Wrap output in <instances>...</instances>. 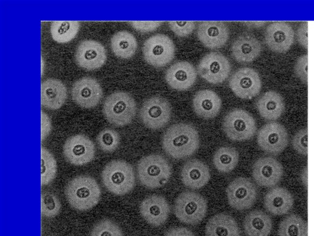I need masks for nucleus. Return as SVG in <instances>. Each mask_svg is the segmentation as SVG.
Segmentation results:
<instances>
[{
    "instance_id": "473e14b6",
    "label": "nucleus",
    "mask_w": 314,
    "mask_h": 236,
    "mask_svg": "<svg viewBox=\"0 0 314 236\" xmlns=\"http://www.w3.org/2000/svg\"><path fill=\"white\" fill-rule=\"evenodd\" d=\"M307 222L300 216L291 214L280 223L279 236H307Z\"/></svg>"
},
{
    "instance_id": "7c9ffc66",
    "label": "nucleus",
    "mask_w": 314,
    "mask_h": 236,
    "mask_svg": "<svg viewBox=\"0 0 314 236\" xmlns=\"http://www.w3.org/2000/svg\"><path fill=\"white\" fill-rule=\"evenodd\" d=\"M239 162V153L234 148L221 147L217 150L213 157V164L218 172L228 174L236 168Z\"/></svg>"
},
{
    "instance_id": "58836bf2",
    "label": "nucleus",
    "mask_w": 314,
    "mask_h": 236,
    "mask_svg": "<svg viewBox=\"0 0 314 236\" xmlns=\"http://www.w3.org/2000/svg\"><path fill=\"white\" fill-rule=\"evenodd\" d=\"M168 24L171 31L180 37L188 36L195 28V23L193 21H170Z\"/></svg>"
},
{
    "instance_id": "2eb2a0df",
    "label": "nucleus",
    "mask_w": 314,
    "mask_h": 236,
    "mask_svg": "<svg viewBox=\"0 0 314 236\" xmlns=\"http://www.w3.org/2000/svg\"><path fill=\"white\" fill-rule=\"evenodd\" d=\"M283 174L282 164L272 157H261L253 164L252 176L257 184L272 188L280 181Z\"/></svg>"
},
{
    "instance_id": "f8f14e48",
    "label": "nucleus",
    "mask_w": 314,
    "mask_h": 236,
    "mask_svg": "<svg viewBox=\"0 0 314 236\" xmlns=\"http://www.w3.org/2000/svg\"><path fill=\"white\" fill-rule=\"evenodd\" d=\"M226 191L229 204L238 210L250 208L257 198L254 183L244 177H238L231 181Z\"/></svg>"
},
{
    "instance_id": "b1692460",
    "label": "nucleus",
    "mask_w": 314,
    "mask_h": 236,
    "mask_svg": "<svg viewBox=\"0 0 314 236\" xmlns=\"http://www.w3.org/2000/svg\"><path fill=\"white\" fill-rule=\"evenodd\" d=\"M221 100L211 90H202L196 93L193 99V108L198 116L206 120L212 119L220 113Z\"/></svg>"
},
{
    "instance_id": "2f4dec72",
    "label": "nucleus",
    "mask_w": 314,
    "mask_h": 236,
    "mask_svg": "<svg viewBox=\"0 0 314 236\" xmlns=\"http://www.w3.org/2000/svg\"><path fill=\"white\" fill-rule=\"evenodd\" d=\"M80 28L78 21H54L50 27L51 35L59 43H68L75 38Z\"/></svg>"
},
{
    "instance_id": "a211bd4d",
    "label": "nucleus",
    "mask_w": 314,
    "mask_h": 236,
    "mask_svg": "<svg viewBox=\"0 0 314 236\" xmlns=\"http://www.w3.org/2000/svg\"><path fill=\"white\" fill-rule=\"evenodd\" d=\"M78 66L88 70L101 67L106 60V52L99 42L88 39L78 44L75 54Z\"/></svg>"
},
{
    "instance_id": "7ed1b4c3",
    "label": "nucleus",
    "mask_w": 314,
    "mask_h": 236,
    "mask_svg": "<svg viewBox=\"0 0 314 236\" xmlns=\"http://www.w3.org/2000/svg\"><path fill=\"white\" fill-rule=\"evenodd\" d=\"M101 179L105 188L117 195L129 193L136 185L133 166L123 160H114L108 163L102 172Z\"/></svg>"
},
{
    "instance_id": "393cba45",
    "label": "nucleus",
    "mask_w": 314,
    "mask_h": 236,
    "mask_svg": "<svg viewBox=\"0 0 314 236\" xmlns=\"http://www.w3.org/2000/svg\"><path fill=\"white\" fill-rule=\"evenodd\" d=\"M67 97L64 84L57 79L49 78L41 84V104L50 110L60 108Z\"/></svg>"
},
{
    "instance_id": "f3484780",
    "label": "nucleus",
    "mask_w": 314,
    "mask_h": 236,
    "mask_svg": "<svg viewBox=\"0 0 314 236\" xmlns=\"http://www.w3.org/2000/svg\"><path fill=\"white\" fill-rule=\"evenodd\" d=\"M102 95V88L95 79L84 77L73 85L71 95L73 100L80 107L91 108L99 103Z\"/></svg>"
},
{
    "instance_id": "39448f33",
    "label": "nucleus",
    "mask_w": 314,
    "mask_h": 236,
    "mask_svg": "<svg viewBox=\"0 0 314 236\" xmlns=\"http://www.w3.org/2000/svg\"><path fill=\"white\" fill-rule=\"evenodd\" d=\"M137 110L134 98L125 92H115L104 101L103 113L106 120L117 126L128 125L133 121Z\"/></svg>"
},
{
    "instance_id": "4be33fe9",
    "label": "nucleus",
    "mask_w": 314,
    "mask_h": 236,
    "mask_svg": "<svg viewBox=\"0 0 314 236\" xmlns=\"http://www.w3.org/2000/svg\"><path fill=\"white\" fill-rule=\"evenodd\" d=\"M211 173L208 166L203 161L192 159L187 161L181 170L183 184L192 189L205 186L210 180Z\"/></svg>"
},
{
    "instance_id": "ddd939ff",
    "label": "nucleus",
    "mask_w": 314,
    "mask_h": 236,
    "mask_svg": "<svg viewBox=\"0 0 314 236\" xmlns=\"http://www.w3.org/2000/svg\"><path fill=\"white\" fill-rule=\"evenodd\" d=\"M96 149L93 142L84 135H76L69 137L63 146L65 159L70 164L81 166L93 159Z\"/></svg>"
},
{
    "instance_id": "423d86ee",
    "label": "nucleus",
    "mask_w": 314,
    "mask_h": 236,
    "mask_svg": "<svg viewBox=\"0 0 314 236\" xmlns=\"http://www.w3.org/2000/svg\"><path fill=\"white\" fill-rule=\"evenodd\" d=\"M207 209L204 197L193 191L182 192L176 199L174 213L177 219L187 225L198 224L205 217Z\"/></svg>"
},
{
    "instance_id": "c9c22d12",
    "label": "nucleus",
    "mask_w": 314,
    "mask_h": 236,
    "mask_svg": "<svg viewBox=\"0 0 314 236\" xmlns=\"http://www.w3.org/2000/svg\"><path fill=\"white\" fill-rule=\"evenodd\" d=\"M61 208L60 200L52 193L45 192L41 195V213L43 216L53 218L59 214Z\"/></svg>"
},
{
    "instance_id": "c03bdc74",
    "label": "nucleus",
    "mask_w": 314,
    "mask_h": 236,
    "mask_svg": "<svg viewBox=\"0 0 314 236\" xmlns=\"http://www.w3.org/2000/svg\"><path fill=\"white\" fill-rule=\"evenodd\" d=\"M42 141L46 138V137L49 134L51 130V123L48 116L42 112Z\"/></svg>"
},
{
    "instance_id": "ea45409f",
    "label": "nucleus",
    "mask_w": 314,
    "mask_h": 236,
    "mask_svg": "<svg viewBox=\"0 0 314 236\" xmlns=\"http://www.w3.org/2000/svg\"><path fill=\"white\" fill-rule=\"evenodd\" d=\"M295 75L304 84L308 83V56L304 55L298 59L294 67Z\"/></svg>"
},
{
    "instance_id": "6ab92c4d",
    "label": "nucleus",
    "mask_w": 314,
    "mask_h": 236,
    "mask_svg": "<svg viewBox=\"0 0 314 236\" xmlns=\"http://www.w3.org/2000/svg\"><path fill=\"white\" fill-rule=\"evenodd\" d=\"M227 25L220 21H204L199 23L197 36L204 46L209 49L223 47L229 39Z\"/></svg>"
},
{
    "instance_id": "5701e85b",
    "label": "nucleus",
    "mask_w": 314,
    "mask_h": 236,
    "mask_svg": "<svg viewBox=\"0 0 314 236\" xmlns=\"http://www.w3.org/2000/svg\"><path fill=\"white\" fill-rule=\"evenodd\" d=\"M262 47L258 39L250 35L239 36L231 46L232 56L238 62L247 63L254 61L261 54Z\"/></svg>"
},
{
    "instance_id": "a19ab883",
    "label": "nucleus",
    "mask_w": 314,
    "mask_h": 236,
    "mask_svg": "<svg viewBox=\"0 0 314 236\" xmlns=\"http://www.w3.org/2000/svg\"><path fill=\"white\" fill-rule=\"evenodd\" d=\"M163 22L160 21H133L131 25L136 30L141 32H153L160 27Z\"/></svg>"
},
{
    "instance_id": "4468645a",
    "label": "nucleus",
    "mask_w": 314,
    "mask_h": 236,
    "mask_svg": "<svg viewBox=\"0 0 314 236\" xmlns=\"http://www.w3.org/2000/svg\"><path fill=\"white\" fill-rule=\"evenodd\" d=\"M229 85L234 94L242 99H251L258 95L262 86L258 73L248 67L236 71L230 77Z\"/></svg>"
},
{
    "instance_id": "412c9836",
    "label": "nucleus",
    "mask_w": 314,
    "mask_h": 236,
    "mask_svg": "<svg viewBox=\"0 0 314 236\" xmlns=\"http://www.w3.org/2000/svg\"><path fill=\"white\" fill-rule=\"evenodd\" d=\"M197 72L188 62H177L166 72L165 80L172 89L183 91L191 88L196 82Z\"/></svg>"
},
{
    "instance_id": "9b49d317",
    "label": "nucleus",
    "mask_w": 314,
    "mask_h": 236,
    "mask_svg": "<svg viewBox=\"0 0 314 236\" xmlns=\"http://www.w3.org/2000/svg\"><path fill=\"white\" fill-rule=\"evenodd\" d=\"M231 70L228 59L218 52L206 54L198 65L200 76L209 83L217 84L224 82Z\"/></svg>"
},
{
    "instance_id": "bb28decb",
    "label": "nucleus",
    "mask_w": 314,
    "mask_h": 236,
    "mask_svg": "<svg viewBox=\"0 0 314 236\" xmlns=\"http://www.w3.org/2000/svg\"><path fill=\"white\" fill-rule=\"evenodd\" d=\"M260 116L269 121H276L285 110V102L281 95L275 91H268L261 95L256 103Z\"/></svg>"
},
{
    "instance_id": "0eeeda50",
    "label": "nucleus",
    "mask_w": 314,
    "mask_h": 236,
    "mask_svg": "<svg viewBox=\"0 0 314 236\" xmlns=\"http://www.w3.org/2000/svg\"><path fill=\"white\" fill-rule=\"evenodd\" d=\"M224 130L231 140L242 141L251 139L256 132V124L253 117L247 111L236 108L225 116Z\"/></svg>"
},
{
    "instance_id": "20e7f679",
    "label": "nucleus",
    "mask_w": 314,
    "mask_h": 236,
    "mask_svg": "<svg viewBox=\"0 0 314 236\" xmlns=\"http://www.w3.org/2000/svg\"><path fill=\"white\" fill-rule=\"evenodd\" d=\"M139 181L144 186L156 189L164 186L172 174L171 167L164 157L152 154L142 158L137 166Z\"/></svg>"
},
{
    "instance_id": "dca6fc26",
    "label": "nucleus",
    "mask_w": 314,
    "mask_h": 236,
    "mask_svg": "<svg viewBox=\"0 0 314 236\" xmlns=\"http://www.w3.org/2000/svg\"><path fill=\"white\" fill-rule=\"evenodd\" d=\"M295 32L292 26L285 22L270 23L266 29L265 41L268 47L277 53H285L293 44Z\"/></svg>"
},
{
    "instance_id": "37998d69",
    "label": "nucleus",
    "mask_w": 314,
    "mask_h": 236,
    "mask_svg": "<svg viewBox=\"0 0 314 236\" xmlns=\"http://www.w3.org/2000/svg\"><path fill=\"white\" fill-rule=\"evenodd\" d=\"M164 236H195L188 229L184 227H176L169 229Z\"/></svg>"
},
{
    "instance_id": "79ce46f5",
    "label": "nucleus",
    "mask_w": 314,
    "mask_h": 236,
    "mask_svg": "<svg viewBox=\"0 0 314 236\" xmlns=\"http://www.w3.org/2000/svg\"><path fill=\"white\" fill-rule=\"evenodd\" d=\"M297 41L300 46L308 49V22H305L301 24L296 31Z\"/></svg>"
},
{
    "instance_id": "f704fd0d",
    "label": "nucleus",
    "mask_w": 314,
    "mask_h": 236,
    "mask_svg": "<svg viewBox=\"0 0 314 236\" xmlns=\"http://www.w3.org/2000/svg\"><path fill=\"white\" fill-rule=\"evenodd\" d=\"M96 141L99 148L104 152L112 153L119 148L120 137L115 130L105 129L99 133Z\"/></svg>"
},
{
    "instance_id": "4c0bfd02",
    "label": "nucleus",
    "mask_w": 314,
    "mask_h": 236,
    "mask_svg": "<svg viewBox=\"0 0 314 236\" xmlns=\"http://www.w3.org/2000/svg\"><path fill=\"white\" fill-rule=\"evenodd\" d=\"M293 149L299 154L303 156L308 153V130L303 128L298 130L293 136L292 141Z\"/></svg>"
},
{
    "instance_id": "a878e982",
    "label": "nucleus",
    "mask_w": 314,
    "mask_h": 236,
    "mask_svg": "<svg viewBox=\"0 0 314 236\" xmlns=\"http://www.w3.org/2000/svg\"><path fill=\"white\" fill-rule=\"evenodd\" d=\"M294 199L292 194L282 187H274L265 195L264 205L266 210L274 215H283L289 213L293 207Z\"/></svg>"
},
{
    "instance_id": "72a5a7b5",
    "label": "nucleus",
    "mask_w": 314,
    "mask_h": 236,
    "mask_svg": "<svg viewBox=\"0 0 314 236\" xmlns=\"http://www.w3.org/2000/svg\"><path fill=\"white\" fill-rule=\"evenodd\" d=\"M41 185H47L57 175V165L54 156L45 148H41Z\"/></svg>"
},
{
    "instance_id": "9d476101",
    "label": "nucleus",
    "mask_w": 314,
    "mask_h": 236,
    "mask_svg": "<svg viewBox=\"0 0 314 236\" xmlns=\"http://www.w3.org/2000/svg\"><path fill=\"white\" fill-rule=\"evenodd\" d=\"M257 143L263 151L272 155H278L289 145V135L283 125L276 122H271L258 130Z\"/></svg>"
},
{
    "instance_id": "f03ea898",
    "label": "nucleus",
    "mask_w": 314,
    "mask_h": 236,
    "mask_svg": "<svg viewBox=\"0 0 314 236\" xmlns=\"http://www.w3.org/2000/svg\"><path fill=\"white\" fill-rule=\"evenodd\" d=\"M64 193L73 208L79 211H85L98 204L101 191L95 178L88 175H79L68 183Z\"/></svg>"
},
{
    "instance_id": "1a4fd4ad",
    "label": "nucleus",
    "mask_w": 314,
    "mask_h": 236,
    "mask_svg": "<svg viewBox=\"0 0 314 236\" xmlns=\"http://www.w3.org/2000/svg\"><path fill=\"white\" fill-rule=\"evenodd\" d=\"M172 108L169 102L164 98L155 96L144 102L140 110V118L142 123L152 130L164 127L171 117Z\"/></svg>"
},
{
    "instance_id": "cd10ccee",
    "label": "nucleus",
    "mask_w": 314,
    "mask_h": 236,
    "mask_svg": "<svg viewBox=\"0 0 314 236\" xmlns=\"http://www.w3.org/2000/svg\"><path fill=\"white\" fill-rule=\"evenodd\" d=\"M240 229L236 220L230 215L218 213L209 220L206 226V236H240Z\"/></svg>"
},
{
    "instance_id": "c85d7f7f",
    "label": "nucleus",
    "mask_w": 314,
    "mask_h": 236,
    "mask_svg": "<svg viewBox=\"0 0 314 236\" xmlns=\"http://www.w3.org/2000/svg\"><path fill=\"white\" fill-rule=\"evenodd\" d=\"M272 228L270 216L261 210H253L244 221V229L247 236H269Z\"/></svg>"
},
{
    "instance_id": "f257e3e1",
    "label": "nucleus",
    "mask_w": 314,
    "mask_h": 236,
    "mask_svg": "<svg viewBox=\"0 0 314 236\" xmlns=\"http://www.w3.org/2000/svg\"><path fill=\"white\" fill-rule=\"evenodd\" d=\"M162 147L172 158L185 159L192 156L200 147L198 131L190 124L180 123L173 124L163 135Z\"/></svg>"
},
{
    "instance_id": "aec40b11",
    "label": "nucleus",
    "mask_w": 314,
    "mask_h": 236,
    "mask_svg": "<svg viewBox=\"0 0 314 236\" xmlns=\"http://www.w3.org/2000/svg\"><path fill=\"white\" fill-rule=\"evenodd\" d=\"M139 209L142 218L155 227L163 225L170 213L167 201L164 197L158 195H152L143 200Z\"/></svg>"
},
{
    "instance_id": "c756f323",
    "label": "nucleus",
    "mask_w": 314,
    "mask_h": 236,
    "mask_svg": "<svg viewBox=\"0 0 314 236\" xmlns=\"http://www.w3.org/2000/svg\"><path fill=\"white\" fill-rule=\"evenodd\" d=\"M111 46L115 56L127 59L135 54L138 43L133 34L127 31H120L111 38Z\"/></svg>"
},
{
    "instance_id": "6e6552de",
    "label": "nucleus",
    "mask_w": 314,
    "mask_h": 236,
    "mask_svg": "<svg viewBox=\"0 0 314 236\" xmlns=\"http://www.w3.org/2000/svg\"><path fill=\"white\" fill-rule=\"evenodd\" d=\"M176 47L171 38L163 34H156L148 38L143 45L145 60L155 67H163L174 57Z\"/></svg>"
},
{
    "instance_id": "e433bc0d",
    "label": "nucleus",
    "mask_w": 314,
    "mask_h": 236,
    "mask_svg": "<svg viewBox=\"0 0 314 236\" xmlns=\"http://www.w3.org/2000/svg\"><path fill=\"white\" fill-rule=\"evenodd\" d=\"M90 236H123L120 227L111 220H101L93 226Z\"/></svg>"
}]
</instances>
